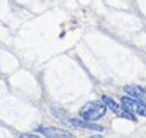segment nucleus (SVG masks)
Here are the masks:
<instances>
[{
	"label": "nucleus",
	"instance_id": "1",
	"mask_svg": "<svg viewBox=\"0 0 146 138\" xmlns=\"http://www.w3.org/2000/svg\"><path fill=\"white\" fill-rule=\"evenodd\" d=\"M105 113H106L105 105H102L100 102H89L81 108L80 114L86 121H97V119L105 116Z\"/></svg>",
	"mask_w": 146,
	"mask_h": 138
},
{
	"label": "nucleus",
	"instance_id": "2",
	"mask_svg": "<svg viewBox=\"0 0 146 138\" xmlns=\"http://www.w3.org/2000/svg\"><path fill=\"white\" fill-rule=\"evenodd\" d=\"M102 100H103V103H105L106 108H110L111 111H114V113L117 114V116H121V117H127V119H130V121H135V116L132 114L130 109H127L124 105H122V106L117 105V103L114 102V100H113L111 97H106V95H103Z\"/></svg>",
	"mask_w": 146,
	"mask_h": 138
},
{
	"label": "nucleus",
	"instance_id": "3",
	"mask_svg": "<svg viewBox=\"0 0 146 138\" xmlns=\"http://www.w3.org/2000/svg\"><path fill=\"white\" fill-rule=\"evenodd\" d=\"M121 103L127 109H130L132 113H137L140 116H146V103L143 100H138V98H133L130 95H127V97L121 98Z\"/></svg>",
	"mask_w": 146,
	"mask_h": 138
},
{
	"label": "nucleus",
	"instance_id": "4",
	"mask_svg": "<svg viewBox=\"0 0 146 138\" xmlns=\"http://www.w3.org/2000/svg\"><path fill=\"white\" fill-rule=\"evenodd\" d=\"M36 132L41 135H46V137H72L70 132L60 130V129H52V127H38Z\"/></svg>",
	"mask_w": 146,
	"mask_h": 138
},
{
	"label": "nucleus",
	"instance_id": "5",
	"mask_svg": "<svg viewBox=\"0 0 146 138\" xmlns=\"http://www.w3.org/2000/svg\"><path fill=\"white\" fill-rule=\"evenodd\" d=\"M124 91L127 95H130V97H133V98H138V100H145L146 98V91L140 86H133V84H132V86H125Z\"/></svg>",
	"mask_w": 146,
	"mask_h": 138
},
{
	"label": "nucleus",
	"instance_id": "6",
	"mask_svg": "<svg viewBox=\"0 0 146 138\" xmlns=\"http://www.w3.org/2000/svg\"><path fill=\"white\" fill-rule=\"evenodd\" d=\"M70 124H73V127H78V129H91V130H103L100 125H95V124H91V122H86V121H81V119H72Z\"/></svg>",
	"mask_w": 146,
	"mask_h": 138
}]
</instances>
